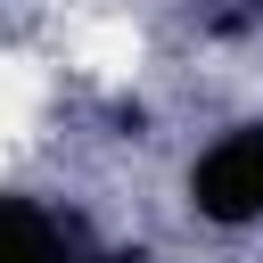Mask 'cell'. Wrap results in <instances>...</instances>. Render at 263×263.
<instances>
[{
    "instance_id": "2",
    "label": "cell",
    "mask_w": 263,
    "mask_h": 263,
    "mask_svg": "<svg viewBox=\"0 0 263 263\" xmlns=\"http://www.w3.org/2000/svg\"><path fill=\"white\" fill-rule=\"evenodd\" d=\"M41 99H49V74H41L33 58H0V140H16V132H33V115H41Z\"/></svg>"
},
{
    "instance_id": "1",
    "label": "cell",
    "mask_w": 263,
    "mask_h": 263,
    "mask_svg": "<svg viewBox=\"0 0 263 263\" xmlns=\"http://www.w3.org/2000/svg\"><path fill=\"white\" fill-rule=\"evenodd\" d=\"M66 58H74L82 74H99V82H123V74L140 66V33H132V16H90V25H74Z\"/></svg>"
}]
</instances>
